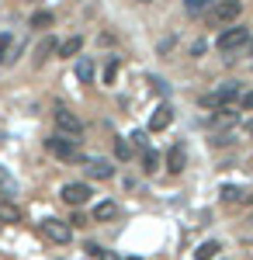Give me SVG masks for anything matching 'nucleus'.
I'll list each match as a JSON object with an SVG mask.
<instances>
[{"label":"nucleus","instance_id":"nucleus-25","mask_svg":"<svg viewBox=\"0 0 253 260\" xmlns=\"http://www.w3.org/2000/svg\"><path fill=\"white\" fill-rule=\"evenodd\" d=\"M132 139H136V146H139V153H142V149H146V146H149V142H146V136H142V128H139L136 136H132Z\"/></svg>","mask_w":253,"mask_h":260},{"label":"nucleus","instance_id":"nucleus-32","mask_svg":"<svg viewBox=\"0 0 253 260\" xmlns=\"http://www.w3.org/2000/svg\"><path fill=\"white\" fill-rule=\"evenodd\" d=\"M142 4H149V0H142Z\"/></svg>","mask_w":253,"mask_h":260},{"label":"nucleus","instance_id":"nucleus-31","mask_svg":"<svg viewBox=\"0 0 253 260\" xmlns=\"http://www.w3.org/2000/svg\"><path fill=\"white\" fill-rule=\"evenodd\" d=\"M125 260H139V257H125Z\"/></svg>","mask_w":253,"mask_h":260},{"label":"nucleus","instance_id":"nucleus-28","mask_svg":"<svg viewBox=\"0 0 253 260\" xmlns=\"http://www.w3.org/2000/svg\"><path fill=\"white\" fill-rule=\"evenodd\" d=\"M4 49H7V35H0V56H4Z\"/></svg>","mask_w":253,"mask_h":260},{"label":"nucleus","instance_id":"nucleus-15","mask_svg":"<svg viewBox=\"0 0 253 260\" xmlns=\"http://www.w3.org/2000/svg\"><path fill=\"white\" fill-rule=\"evenodd\" d=\"M77 77H80L83 83H90V80H94V59H90V56H83V59H80Z\"/></svg>","mask_w":253,"mask_h":260},{"label":"nucleus","instance_id":"nucleus-6","mask_svg":"<svg viewBox=\"0 0 253 260\" xmlns=\"http://www.w3.org/2000/svg\"><path fill=\"white\" fill-rule=\"evenodd\" d=\"M236 98H239V87H236V83H222L215 94H205L201 104H205V108H222V104H229V101H236Z\"/></svg>","mask_w":253,"mask_h":260},{"label":"nucleus","instance_id":"nucleus-12","mask_svg":"<svg viewBox=\"0 0 253 260\" xmlns=\"http://www.w3.org/2000/svg\"><path fill=\"white\" fill-rule=\"evenodd\" d=\"M0 222H21V208L14 205V201L0 198Z\"/></svg>","mask_w":253,"mask_h":260},{"label":"nucleus","instance_id":"nucleus-14","mask_svg":"<svg viewBox=\"0 0 253 260\" xmlns=\"http://www.w3.org/2000/svg\"><path fill=\"white\" fill-rule=\"evenodd\" d=\"M80 49H83V39H80V35H73V39H66L62 45H59V56H62V59H70V56H77Z\"/></svg>","mask_w":253,"mask_h":260},{"label":"nucleus","instance_id":"nucleus-30","mask_svg":"<svg viewBox=\"0 0 253 260\" xmlns=\"http://www.w3.org/2000/svg\"><path fill=\"white\" fill-rule=\"evenodd\" d=\"M250 136H253V121H250Z\"/></svg>","mask_w":253,"mask_h":260},{"label":"nucleus","instance_id":"nucleus-2","mask_svg":"<svg viewBox=\"0 0 253 260\" xmlns=\"http://www.w3.org/2000/svg\"><path fill=\"white\" fill-rule=\"evenodd\" d=\"M246 42H250V31H246V28H239V24H229V28L215 39V45H218V52H226V56H229V52H236V49H243Z\"/></svg>","mask_w":253,"mask_h":260},{"label":"nucleus","instance_id":"nucleus-27","mask_svg":"<svg viewBox=\"0 0 253 260\" xmlns=\"http://www.w3.org/2000/svg\"><path fill=\"white\" fill-rule=\"evenodd\" d=\"M243 108H246V111H253V90H246V94H243Z\"/></svg>","mask_w":253,"mask_h":260},{"label":"nucleus","instance_id":"nucleus-22","mask_svg":"<svg viewBox=\"0 0 253 260\" xmlns=\"http://www.w3.org/2000/svg\"><path fill=\"white\" fill-rule=\"evenodd\" d=\"M222 201H243V191L239 187H222Z\"/></svg>","mask_w":253,"mask_h":260},{"label":"nucleus","instance_id":"nucleus-13","mask_svg":"<svg viewBox=\"0 0 253 260\" xmlns=\"http://www.w3.org/2000/svg\"><path fill=\"white\" fill-rule=\"evenodd\" d=\"M142 170H146V174H156V170H160V153H156L153 146L142 149Z\"/></svg>","mask_w":253,"mask_h":260},{"label":"nucleus","instance_id":"nucleus-17","mask_svg":"<svg viewBox=\"0 0 253 260\" xmlns=\"http://www.w3.org/2000/svg\"><path fill=\"white\" fill-rule=\"evenodd\" d=\"M56 49H59V42H56V39H45V42L39 45V52H35V62H45L49 56H52V52H56Z\"/></svg>","mask_w":253,"mask_h":260},{"label":"nucleus","instance_id":"nucleus-23","mask_svg":"<svg viewBox=\"0 0 253 260\" xmlns=\"http://www.w3.org/2000/svg\"><path fill=\"white\" fill-rule=\"evenodd\" d=\"M115 77H118V59H111L104 70V83H115Z\"/></svg>","mask_w":253,"mask_h":260},{"label":"nucleus","instance_id":"nucleus-29","mask_svg":"<svg viewBox=\"0 0 253 260\" xmlns=\"http://www.w3.org/2000/svg\"><path fill=\"white\" fill-rule=\"evenodd\" d=\"M246 45H250V52H253V39H250V42H246Z\"/></svg>","mask_w":253,"mask_h":260},{"label":"nucleus","instance_id":"nucleus-3","mask_svg":"<svg viewBox=\"0 0 253 260\" xmlns=\"http://www.w3.org/2000/svg\"><path fill=\"white\" fill-rule=\"evenodd\" d=\"M39 229H42V236L49 243H70L73 240V229H70V222H59V219H42L39 222Z\"/></svg>","mask_w":253,"mask_h":260},{"label":"nucleus","instance_id":"nucleus-7","mask_svg":"<svg viewBox=\"0 0 253 260\" xmlns=\"http://www.w3.org/2000/svg\"><path fill=\"white\" fill-rule=\"evenodd\" d=\"M90 194H94V191H90V184H80V180L62 187V201H66V205H73V208L87 205V201H90Z\"/></svg>","mask_w":253,"mask_h":260},{"label":"nucleus","instance_id":"nucleus-5","mask_svg":"<svg viewBox=\"0 0 253 260\" xmlns=\"http://www.w3.org/2000/svg\"><path fill=\"white\" fill-rule=\"evenodd\" d=\"M56 128L62 136H70V139H77L80 132H83V121L70 111V108H56Z\"/></svg>","mask_w":253,"mask_h":260},{"label":"nucleus","instance_id":"nucleus-21","mask_svg":"<svg viewBox=\"0 0 253 260\" xmlns=\"http://www.w3.org/2000/svg\"><path fill=\"white\" fill-rule=\"evenodd\" d=\"M115 156H118V160H129V156H132V149H129V142H125V139H115Z\"/></svg>","mask_w":253,"mask_h":260},{"label":"nucleus","instance_id":"nucleus-4","mask_svg":"<svg viewBox=\"0 0 253 260\" xmlns=\"http://www.w3.org/2000/svg\"><path fill=\"white\" fill-rule=\"evenodd\" d=\"M49 153L59 156V160H80V149H77V139H70V136H52L49 139Z\"/></svg>","mask_w":253,"mask_h":260},{"label":"nucleus","instance_id":"nucleus-9","mask_svg":"<svg viewBox=\"0 0 253 260\" xmlns=\"http://www.w3.org/2000/svg\"><path fill=\"white\" fill-rule=\"evenodd\" d=\"M184 167H187V149H184V142H174L170 153H167V170L170 174H180Z\"/></svg>","mask_w":253,"mask_h":260},{"label":"nucleus","instance_id":"nucleus-10","mask_svg":"<svg viewBox=\"0 0 253 260\" xmlns=\"http://www.w3.org/2000/svg\"><path fill=\"white\" fill-rule=\"evenodd\" d=\"M170 121H174V108H170V104H160V108L153 111V118H149V132L170 128Z\"/></svg>","mask_w":253,"mask_h":260},{"label":"nucleus","instance_id":"nucleus-8","mask_svg":"<svg viewBox=\"0 0 253 260\" xmlns=\"http://www.w3.org/2000/svg\"><path fill=\"white\" fill-rule=\"evenodd\" d=\"M83 170H87V177H90V180H108V177H115V167H111L108 160H98V156L83 160Z\"/></svg>","mask_w":253,"mask_h":260},{"label":"nucleus","instance_id":"nucleus-1","mask_svg":"<svg viewBox=\"0 0 253 260\" xmlns=\"http://www.w3.org/2000/svg\"><path fill=\"white\" fill-rule=\"evenodd\" d=\"M239 14H243V0H218L212 11H208V24L212 28H222V24L229 28Z\"/></svg>","mask_w":253,"mask_h":260},{"label":"nucleus","instance_id":"nucleus-26","mask_svg":"<svg viewBox=\"0 0 253 260\" xmlns=\"http://www.w3.org/2000/svg\"><path fill=\"white\" fill-rule=\"evenodd\" d=\"M191 56H205V42H201V39L191 45Z\"/></svg>","mask_w":253,"mask_h":260},{"label":"nucleus","instance_id":"nucleus-16","mask_svg":"<svg viewBox=\"0 0 253 260\" xmlns=\"http://www.w3.org/2000/svg\"><path fill=\"white\" fill-rule=\"evenodd\" d=\"M215 125H218V128H229V125H236V111H229V104H222V108H218Z\"/></svg>","mask_w":253,"mask_h":260},{"label":"nucleus","instance_id":"nucleus-18","mask_svg":"<svg viewBox=\"0 0 253 260\" xmlns=\"http://www.w3.org/2000/svg\"><path fill=\"white\" fill-rule=\"evenodd\" d=\"M215 253H218V243H215V240H208V243H201V246L195 250V260H212Z\"/></svg>","mask_w":253,"mask_h":260},{"label":"nucleus","instance_id":"nucleus-20","mask_svg":"<svg viewBox=\"0 0 253 260\" xmlns=\"http://www.w3.org/2000/svg\"><path fill=\"white\" fill-rule=\"evenodd\" d=\"M52 14H49V11H39V14H31V28H49V24H52Z\"/></svg>","mask_w":253,"mask_h":260},{"label":"nucleus","instance_id":"nucleus-11","mask_svg":"<svg viewBox=\"0 0 253 260\" xmlns=\"http://www.w3.org/2000/svg\"><path fill=\"white\" fill-rule=\"evenodd\" d=\"M115 215H118L115 201H98V205H94V222H111Z\"/></svg>","mask_w":253,"mask_h":260},{"label":"nucleus","instance_id":"nucleus-24","mask_svg":"<svg viewBox=\"0 0 253 260\" xmlns=\"http://www.w3.org/2000/svg\"><path fill=\"white\" fill-rule=\"evenodd\" d=\"M0 187H7V191H14V180L7 177V170H0Z\"/></svg>","mask_w":253,"mask_h":260},{"label":"nucleus","instance_id":"nucleus-19","mask_svg":"<svg viewBox=\"0 0 253 260\" xmlns=\"http://www.w3.org/2000/svg\"><path fill=\"white\" fill-rule=\"evenodd\" d=\"M215 0H184V7H187V14H201V11H208Z\"/></svg>","mask_w":253,"mask_h":260}]
</instances>
